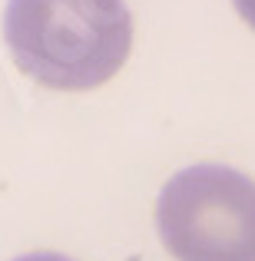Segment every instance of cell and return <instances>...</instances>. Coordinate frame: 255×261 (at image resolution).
I'll return each instance as SVG.
<instances>
[{"mask_svg":"<svg viewBox=\"0 0 255 261\" xmlns=\"http://www.w3.org/2000/svg\"><path fill=\"white\" fill-rule=\"evenodd\" d=\"M4 37L27 76L77 93L120 73L133 46V17L126 0H10Z\"/></svg>","mask_w":255,"mask_h":261,"instance_id":"obj_1","label":"cell"},{"mask_svg":"<svg viewBox=\"0 0 255 261\" xmlns=\"http://www.w3.org/2000/svg\"><path fill=\"white\" fill-rule=\"evenodd\" d=\"M156 225L176 261H255V178L216 162L182 169L163 185Z\"/></svg>","mask_w":255,"mask_h":261,"instance_id":"obj_2","label":"cell"},{"mask_svg":"<svg viewBox=\"0 0 255 261\" xmlns=\"http://www.w3.org/2000/svg\"><path fill=\"white\" fill-rule=\"evenodd\" d=\"M236 4V10H239V17L245 20V23L255 30V0H232Z\"/></svg>","mask_w":255,"mask_h":261,"instance_id":"obj_3","label":"cell"},{"mask_svg":"<svg viewBox=\"0 0 255 261\" xmlns=\"http://www.w3.org/2000/svg\"><path fill=\"white\" fill-rule=\"evenodd\" d=\"M13 261H70V258L57 255V251H33V255H20V258H13Z\"/></svg>","mask_w":255,"mask_h":261,"instance_id":"obj_4","label":"cell"}]
</instances>
